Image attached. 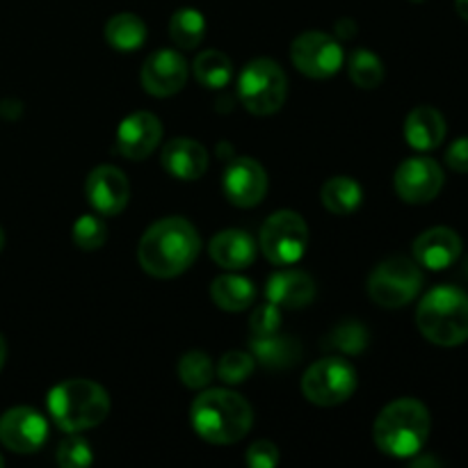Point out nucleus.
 <instances>
[{"mask_svg": "<svg viewBox=\"0 0 468 468\" xmlns=\"http://www.w3.org/2000/svg\"><path fill=\"white\" fill-rule=\"evenodd\" d=\"M320 199L332 215H352L364 204V187L350 176H332L323 186Z\"/></svg>", "mask_w": 468, "mask_h": 468, "instance_id": "nucleus-24", "label": "nucleus"}, {"mask_svg": "<svg viewBox=\"0 0 468 468\" xmlns=\"http://www.w3.org/2000/svg\"><path fill=\"white\" fill-rule=\"evenodd\" d=\"M215 366L206 352H187L178 359V379L186 384L187 388H204L213 382Z\"/></svg>", "mask_w": 468, "mask_h": 468, "instance_id": "nucleus-30", "label": "nucleus"}, {"mask_svg": "<svg viewBox=\"0 0 468 468\" xmlns=\"http://www.w3.org/2000/svg\"><path fill=\"white\" fill-rule=\"evenodd\" d=\"M411 3H425V0H411Z\"/></svg>", "mask_w": 468, "mask_h": 468, "instance_id": "nucleus-44", "label": "nucleus"}, {"mask_svg": "<svg viewBox=\"0 0 468 468\" xmlns=\"http://www.w3.org/2000/svg\"><path fill=\"white\" fill-rule=\"evenodd\" d=\"M309 245V227L295 210H277L265 219L259 247L265 259L277 268L297 263Z\"/></svg>", "mask_w": 468, "mask_h": 468, "instance_id": "nucleus-9", "label": "nucleus"}, {"mask_svg": "<svg viewBox=\"0 0 468 468\" xmlns=\"http://www.w3.org/2000/svg\"><path fill=\"white\" fill-rule=\"evenodd\" d=\"M250 347L254 361L270 370L291 368L302 359L300 343L291 336H279V332L268 334V336H251Z\"/></svg>", "mask_w": 468, "mask_h": 468, "instance_id": "nucleus-22", "label": "nucleus"}, {"mask_svg": "<svg viewBox=\"0 0 468 468\" xmlns=\"http://www.w3.org/2000/svg\"><path fill=\"white\" fill-rule=\"evenodd\" d=\"M208 254L222 270L238 272L254 263L256 240L242 229H224L210 240Z\"/></svg>", "mask_w": 468, "mask_h": 468, "instance_id": "nucleus-20", "label": "nucleus"}, {"mask_svg": "<svg viewBox=\"0 0 468 468\" xmlns=\"http://www.w3.org/2000/svg\"><path fill=\"white\" fill-rule=\"evenodd\" d=\"M396 192L407 204H428L437 199L443 187V169L437 160L414 155L396 169Z\"/></svg>", "mask_w": 468, "mask_h": 468, "instance_id": "nucleus-12", "label": "nucleus"}, {"mask_svg": "<svg viewBox=\"0 0 468 468\" xmlns=\"http://www.w3.org/2000/svg\"><path fill=\"white\" fill-rule=\"evenodd\" d=\"M108 240V227L99 215H82L73 224V242L85 251H96Z\"/></svg>", "mask_w": 468, "mask_h": 468, "instance_id": "nucleus-31", "label": "nucleus"}, {"mask_svg": "<svg viewBox=\"0 0 468 468\" xmlns=\"http://www.w3.org/2000/svg\"><path fill=\"white\" fill-rule=\"evenodd\" d=\"M190 423L204 441L229 446L247 437L254 425V411L240 393L229 388H208L192 402Z\"/></svg>", "mask_w": 468, "mask_h": 468, "instance_id": "nucleus-2", "label": "nucleus"}, {"mask_svg": "<svg viewBox=\"0 0 468 468\" xmlns=\"http://www.w3.org/2000/svg\"><path fill=\"white\" fill-rule=\"evenodd\" d=\"M343 48L338 39L324 32L309 30L302 32L291 46V59L297 67V71L314 80L332 78L343 67Z\"/></svg>", "mask_w": 468, "mask_h": 468, "instance_id": "nucleus-10", "label": "nucleus"}, {"mask_svg": "<svg viewBox=\"0 0 468 468\" xmlns=\"http://www.w3.org/2000/svg\"><path fill=\"white\" fill-rule=\"evenodd\" d=\"M199 250V233L186 218H165L146 229L137 245V261L151 277L174 279L192 268Z\"/></svg>", "mask_w": 468, "mask_h": 468, "instance_id": "nucleus-1", "label": "nucleus"}, {"mask_svg": "<svg viewBox=\"0 0 468 468\" xmlns=\"http://www.w3.org/2000/svg\"><path fill=\"white\" fill-rule=\"evenodd\" d=\"M446 163L452 172L468 174V137H460L448 146Z\"/></svg>", "mask_w": 468, "mask_h": 468, "instance_id": "nucleus-36", "label": "nucleus"}, {"mask_svg": "<svg viewBox=\"0 0 468 468\" xmlns=\"http://www.w3.org/2000/svg\"><path fill=\"white\" fill-rule=\"evenodd\" d=\"M405 140L416 151H432L446 140V119L430 105H419L405 119Z\"/></svg>", "mask_w": 468, "mask_h": 468, "instance_id": "nucleus-21", "label": "nucleus"}, {"mask_svg": "<svg viewBox=\"0 0 468 468\" xmlns=\"http://www.w3.org/2000/svg\"><path fill=\"white\" fill-rule=\"evenodd\" d=\"M5 359H7V343H5L3 334H0V370H3Z\"/></svg>", "mask_w": 468, "mask_h": 468, "instance_id": "nucleus-40", "label": "nucleus"}, {"mask_svg": "<svg viewBox=\"0 0 468 468\" xmlns=\"http://www.w3.org/2000/svg\"><path fill=\"white\" fill-rule=\"evenodd\" d=\"M160 163L169 176L178 178V181H197L208 169V151L197 140L176 137L165 144Z\"/></svg>", "mask_w": 468, "mask_h": 468, "instance_id": "nucleus-18", "label": "nucleus"}, {"mask_svg": "<svg viewBox=\"0 0 468 468\" xmlns=\"http://www.w3.org/2000/svg\"><path fill=\"white\" fill-rule=\"evenodd\" d=\"M462 270H464V274H466V279H468V256L464 259V268H462Z\"/></svg>", "mask_w": 468, "mask_h": 468, "instance_id": "nucleus-42", "label": "nucleus"}, {"mask_svg": "<svg viewBox=\"0 0 468 468\" xmlns=\"http://www.w3.org/2000/svg\"><path fill=\"white\" fill-rule=\"evenodd\" d=\"M5 466V460H3V455H0V468H3Z\"/></svg>", "mask_w": 468, "mask_h": 468, "instance_id": "nucleus-43", "label": "nucleus"}, {"mask_svg": "<svg viewBox=\"0 0 468 468\" xmlns=\"http://www.w3.org/2000/svg\"><path fill=\"white\" fill-rule=\"evenodd\" d=\"M420 466H441V462L434 460V457H423V460L414 462V468H420Z\"/></svg>", "mask_w": 468, "mask_h": 468, "instance_id": "nucleus-38", "label": "nucleus"}, {"mask_svg": "<svg viewBox=\"0 0 468 468\" xmlns=\"http://www.w3.org/2000/svg\"><path fill=\"white\" fill-rule=\"evenodd\" d=\"M347 73H350V80L356 87H361V90H375L384 80V64L373 50L359 48L350 55Z\"/></svg>", "mask_w": 468, "mask_h": 468, "instance_id": "nucleus-29", "label": "nucleus"}, {"mask_svg": "<svg viewBox=\"0 0 468 468\" xmlns=\"http://www.w3.org/2000/svg\"><path fill=\"white\" fill-rule=\"evenodd\" d=\"M416 324L434 346H462L468 341V295L455 286L432 288L420 300Z\"/></svg>", "mask_w": 468, "mask_h": 468, "instance_id": "nucleus-5", "label": "nucleus"}, {"mask_svg": "<svg viewBox=\"0 0 468 468\" xmlns=\"http://www.w3.org/2000/svg\"><path fill=\"white\" fill-rule=\"evenodd\" d=\"M222 190L238 208H254L268 195V174L259 160L240 155L229 163L222 178Z\"/></svg>", "mask_w": 468, "mask_h": 468, "instance_id": "nucleus-13", "label": "nucleus"}, {"mask_svg": "<svg viewBox=\"0 0 468 468\" xmlns=\"http://www.w3.org/2000/svg\"><path fill=\"white\" fill-rule=\"evenodd\" d=\"M210 297L222 311H245L254 302L256 288L240 274H222L210 283Z\"/></svg>", "mask_w": 468, "mask_h": 468, "instance_id": "nucleus-23", "label": "nucleus"}, {"mask_svg": "<svg viewBox=\"0 0 468 468\" xmlns=\"http://www.w3.org/2000/svg\"><path fill=\"white\" fill-rule=\"evenodd\" d=\"M430 428L432 420L428 407L414 398H402L379 411L373 425V441L384 455L407 460L423 451Z\"/></svg>", "mask_w": 468, "mask_h": 468, "instance_id": "nucleus-3", "label": "nucleus"}, {"mask_svg": "<svg viewBox=\"0 0 468 468\" xmlns=\"http://www.w3.org/2000/svg\"><path fill=\"white\" fill-rule=\"evenodd\" d=\"M251 373H254V356H251V352H227L218 364V378L224 384H242Z\"/></svg>", "mask_w": 468, "mask_h": 468, "instance_id": "nucleus-32", "label": "nucleus"}, {"mask_svg": "<svg viewBox=\"0 0 468 468\" xmlns=\"http://www.w3.org/2000/svg\"><path fill=\"white\" fill-rule=\"evenodd\" d=\"M356 384L359 378L350 361L343 356H324L309 366L302 378V393L318 407H336L350 400Z\"/></svg>", "mask_w": 468, "mask_h": 468, "instance_id": "nucleus-8", "label": "nucleus"}, {"mask_svg": "<svg viewBox=\"0 0 468 468\" xmlns=\"http://www.w3.org/2000/svg\"><path fill=\"white\" fill-rule=\"evenodd\" d=\"M288 78L274 59H251L238 78V99L247 112L268 117L279 112L286 103Z\"/></svg>", "mask_w": 468, "mask_h": 468, "instance_id": "nucleus-6", "label": "nucleus"}, {"mask_svg": "<svg viewBox=\"0 0 468 468\" xmlns=\"http://www.w3.org/2000/svg\"><path fill=\"white\" fill-rule=\"evenodd\" d=\"M3 247H5V233L3 229H0V251H3Z\"/></svg>", "mask_w": 468, "mask_h": 468, "instance_id": "nucleus-41", "label": "nucleus"}, {"mask_svg": "<svg viewBox=\"0 0 468 468\" xmlns=\"http://www.w3.org/2000/svg\"><path fill=\"white\" fill-rule=\"evenodd\" d=\"M279 327H282V309H279L277 304L268 302V304L256 306L250 320L251 336H268V334H277Z\"/></svg>", "mask_w": 468, "mask_h": 468, "instance_id": "nucleus-34", "label": "nucleus"}, {"mask_svg": "<svg viewBox=\"0 0 468 468\" xmlns=\"http://www.w3.org/2000/svg\"><path fill=\"white\" fill-rule=\"evenodd\" d=\"M423 288V272L416 261L391 256L382 261L368 277V295L382 309L407 306Z\"/></svg>", "mask_w": 468, "mask_h": 468, "instance_id": "nucleus-7", "label": "nucleus"}, {"mask_svg": "<svg viewBox=\"0 0 468 468\" xmlns=\"http://www.w3.org/2000/svg\"><path fill=\"white\" fill-rule=\"evenodd\" d=\"M46 407L62 432H82L108 419L110 396L91 379H67L50 388Z\"/></svg>", "mask_w": 468, "mask_h": 468, "instance_id": "nucleus-4", "label": "nucleus"}, {"mask_svg": "<svg viewBox=\"0 0 468 468\" xmlns=\"http://www.w3.org/2000/svg\"><path fill=\"white\" fill-rule=\"evenodd\" d=\"M169 37L181 50H195L206 37V18L199 9L181 7L169 21Z\"/></svg>", "mask_w": 468, "mask_h": 468, "instance_id": "nucleus-26", "label": "nucleus"}, {"mask_svg": "<svg viewBox=\"0 0 468 468\" xmlns=\"http://www.w3.org/2000/svg\"><path fill=\"white\" fill-rule=\"evenodd\" d=\"M245 462L250 468H274L279 464V451L272 441H256L247 448Z\"/></svg>", "mask_w": 468, "mask_h": 468, "instance_id": "nucleus-35", "label": "nucleus"}, {"mask_svg": "<svg viewBox=\"0 0 468 468\" xmlns=\"http://www.w3.org/2000/svg\"><path fill=\"white\" fill-rule=\"evenodd\" d=\"M462 238L448 227H432L414 240V259L420 268L446 270L462 256Z\"/></svg>", "mask_w": 468, "mask_h": 468, "instance_id": "nucleus-17", "label": "nucleus"}, {"mask_svg": "<svg viewBox=\"0 0 468 468\" xmlns=\"http://www.w3.org/2000/svg\"><path fill=\"white\" fill-rule=\"evenodd\" d=\"M105 41L119 53H133L146 41V26L140 16L131 12L114 14L105 23Z\"/></svg>", "mask_w": 468, "mask_h": 468, "instance_id": "nucleus-25", "label": "nucleus"}, {"mask_svg": "<svg viewBox=\"0 0 468 468\" xmlns=\"http://www.w3.org/2000/svg\"><path fill=\"white\" fill-rule=\"evenodd\" d=\"M163 140V123L154 112H133L119 123L117 151L128 160H144L158 149Z\"/></svg>", "mask_w": 468, "mask_h": 468, "instance_id": "nucleus-16", "label": "nucleus"}, {"mask_svg": "<svg viewBox=\"0 0 468 468\" xmlns=\"http://www.w3.org/2000/svg\"><path fill=\"white\" fill-rule=\"evenodd\" d=\"M142 87L151 96L167 99L178 94L187 82V62L178 50L160 48L146 58L140 73Z\"/></svg>", "mask_w": 468, "mask_h": 468, "instance_id": "nucleus-15", "label": "nucleus"}, {"mask_svg": "<svg viewBox=\"0 0 468 468\" xmlns=\"http://www.w3.org/2000/svg\"><path fill=\"white\" fill-rule=\"evenodd\" d=\"M85 195L96 213L112 218V215L123 213V208L128 206L131 186L122 169L112 167V165H99L87 176Z\"/></svg>", "mask_w": 468, "mask_h": 468, "instance_id": "nucleus-14", "label": "nucleus"}, {"mask_svg": "<svg viewBox=\"0 0 468 468\" xmlns=\"http://www.w3.org/2000/svg\"><path fill=\"white\" fill-rule=\"evenodd\" d=\"M265 297L279 309H304L315 300V282L302 270H279L268 279Z\"/></svg>", "mask_w": 468, "mask_h": 468, "instance_id": "nucleus-19", "label": "nucleus"}, {"mask_svg": "<svg viewBox=\"0 0 468 468\" xmlns=\"http://www.w3.org/2000/svg\"><path fill=\"white\" fill-rule=\"evenodd\" d=\"M455 7H457V14L468 21V0H455Z\"/></svg>", "mask_w": 468, "mask_h": 468, "instance_id": "nucleus-39", "label": "nucleus"}, {"mask_svg": "<svg viewBox=\"0 0 468 468\" xmlns=\"http://www.w3.org/2000/svg\"><path fill=\"white\" fill-rule=\"evenodd\" d=\"M336 35L341 39H352L356 35V23L352 18H343V21L336 23Z\"/></svg>", "mask_w": 468, "mask_h": 468, "instance_id": "nucleus-37", "label": "nucleus"}, {"mask_svg": "<svg viewBox=\"0 0 468 468\" xmlns=\"http://www.w3.org/2000/svg\"><path fill=\"white\" fill-rule=\"evenodd\" d=\"M48 437V420L32 407H14L0 416V443L18 455L37 452Z\"/></svg>", "mask_w": 468, "mask_h": 468, "instance_id": "nucleus-11", "label": "nucleus"}, {"mask_svg": "<svg viewBox=\"0 0 468 468\" xmlns=\"http://www.w3.org/2000/svg\"><path fill=\"white\" fill-rule=\"evenodd\" d=\"M94 462L90 441L78 437V432H71L58 448V464L62 468H87Z\"/></svg>", "mask_w": 468, "mask_h": 468, "instance_id": "nucleus-33", "label": "nucleus"}, {"mask_svg": "<svg viewBox=\"0 0 468 468\" xmlns=\"http://www.w3.org/2000/svg\"><path fill=\"white\" fill-rule=\"evenodd\" d=\"M195 78L208 90H222L231 82L233 78V64L222 50H204L197 55L195 64H192Z\"/></svg>", "mask_w": 468, "mask_h": 468, "instance_id": "nucleus-27", "label": "nucleus"}, {"mask_svg": "<svg viewBox=\"0 0 468 468\" xmlns=\"http://www.w3.org/2000/svg\"><path fill=\"white\" fill-rule=\"evenodd\" d=\"M368 341L370 334L364 323H359V320H343L323 338V347L355 356L368 347Z\"/></svg>", "mask_w": 468, "mask_h": 468, "instance_id": "nucleus-28", "label": "nucleus"}]
</instances>
